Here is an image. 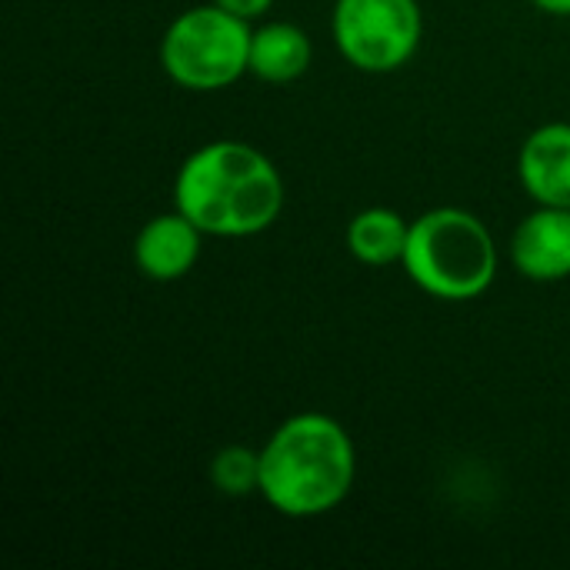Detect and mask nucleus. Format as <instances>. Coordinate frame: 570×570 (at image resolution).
<instances>
[{
	"mask_svg": "<svg viewBox=\"0 0 570 570\" xmlns=\"http://www.w3.org/2000/svg\"><path fill=\"white\" fill-rule=\"evenodd\" d=\"M204 230L177 207L150 217L134 237V264L154 284H174L194 271L204 250Z\"/></svg>",
	"mask_w": 570,
	"mask_h": 570,
	"instance_id": "0eeeda50",
	"label": "nucleus"
},
{
	"mask_svg": "<svg viewBox=\"0 0 570 570\" xmlns=\"http://www.w3.org/2000/svg\"><path fill=\"white\" fill-rule=\"evenodd\" d=\"M357 478L347 428L321 411L287 417L261 448V498L284 518L307 521L341 508Z\"/></svg>",
	"mask_w": 570,
	"mask_h": 570,
	"instance_id": "f03ea898",
	"label": "nucleus"
},
{
	"mask_svg": "<svg viewBox=\"0 0 570 570\" xmlns=\"http://www.w3.org/2000/svg\"><path fill=\"white\" fill-rule=\"evenodd\" d=\"M207 474L224 498L261 494V451H250L244 444H227L210 458Z\"/></svg>",
	"mask_w": 570,
	"mask_h": 570,
	"instance_id": "9b49d317",
	"label": "nucleus"
},
{
	"mask_svg": "<svg viewBox=\"0 0 570 570\" xmlns=\"http://www.w3.org/2000/svg\"><path fill=\"white\" fill-rule=\"evenodd\" d=\"M511 264L524 281L558 284L570 277V207L534 204L511 234Z\"/></svg>",
	"mask_w": 570,
	"mask_h": 570,
	"instance_id": "423d86ee",
	"label": "nucleus"
},
{
	"mask_svg": "<svg viewBox=\"0 0 570 570\" xmlns=\"http://www.w3.org/2000/svg\"><path fill=\"white\" fill-rule=\"evenodd\" d=\"M417 291L438 301H474L498 281L501 254L491 227L464 207H431L411 220L401 261Z\"/></svg>",
	"mask_w": 570,
	"mask_h": 570,
	"instance_id": "7ed1b4c3",
	"label": "nucleus"
},
{
	"mask_svg": "<svg viewBox=\"0 0 570 570\" xmlns=\"http://www.w3.org/2000/svg\"><path fill=\"white\" fill-rule=\"evenodd\" d=\"M331 37L361 73H394L414 60L424 40L417 0H334Z\"/></svg>",
	"mask_w": 570,
	"mask_h": 570,
	"instance_id": "39448f33",
	"label": "nucleus"
},
{
	"mask_svg": "<svg viewBox=\"0 0 570 570\" xmlns=\"http://www.w3.org/2000/svg\"><path fill=\"white\" fill-rule=\"evenodd\" d=\"M174 207L207 237L247 240L277 224L284 210V177L261 147L210 140L180 164Z\"/></svg>",
	"mask_w": 570,
	"mask_h": 570,
	"instance_id": "f257e3e1",
	"label": "nucleus"
},
{
	"mask_svg": "<svg viewBox=\"0 0 570 570\" xmlns=\"http://www.w3.org/2000/svg\"><path fill=\"white\" fill-rule=\"evenodd\" d=\"M250 20L210 3L177 13L160 37L164 73L194 94H214L250 73Z\"/></svg>",
	"mask_w": 570,
	"mask_h": 570,
	"instance_id": "20e7f679",
	"label": "nucleus"
},
{
	"mask_svg": "<svg viewBox=\"0 0 570 570\" xmlns=\"http://www.w3.org/2000/svg\"><path fill=\"white\" fill-rule=\"evenodd\" d=\"M411 220L394 207H364L347 224V250L357 264L391 267L404 261Z\"/></svg>",
	"mask_w": 570,
	"mask_h": 570,
	"instance_id": "9d476101",
	"label": "nucleus"
},
{
	"mask_svg": "<svg viewBox=\"0 0 570 570\" xmlns=\"http://www.w3.org/2000/svg\"><path fill=\"white\" fill-rule=\"evenodd\" d=\"M518 180L534 204L570 207V124L534 127L518 150Z\"/></svg>",
	"mask_w": 570,
	"mask_h": 570,
	"instance_id": "6e6552de",
	"label": "nucleus"
},
{
	"mask_svg": "<svg viewBox=\"0 0 570 570\" xmlns=\"http://www.w3.org/2000/svg\"><path fill=\"white\" fill-rule=\"evenodd\" d=\"M548 17H570V0H531Z\"/></svg>",
	"mask_w": 570,
	"mask_h": 570,
	"instance_id": "ddd939ff",
	"label": "nucleus"
},
{
	"mask_svg": "<svg viewBox=\"0 0 570 570\" xmlns=\"http://www.w3.org/2000/svg\"><path fill=\"white\" fill-rule=\"evenodd\" d=\"M314 63V40L291 20H267L250 33V73L264 83H294Z\"/></svg>",
	"mask_w": 570,
	"mask_h": 570,
	"instance_id": "1a4fd4ad",
	"label": "nucleus"
},
{
	"mask_svg": "<svg viewBox=\"0 0 570 570\" xmlns=\"http://www.w3.org/2000/svg\"><path fill=\"white\" fill-rule=\"evenodd\" d=\"M214 3L237 13V17H244V20H257L274 7V0H214Z\"/></svg>",
	"mask_w": 570,
	"mask_h": 570,
	"instance_id": "f8f14e48",
	"label": "nucleus"
}]
</instances>
